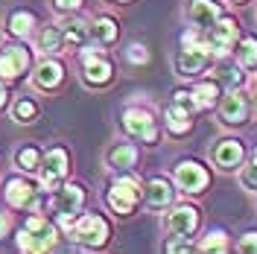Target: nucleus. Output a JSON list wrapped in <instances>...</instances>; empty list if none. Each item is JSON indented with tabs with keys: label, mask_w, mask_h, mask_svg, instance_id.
<instances>
[{
	"label": "nucleus",
	"mask_w": 257,
	"mask_h": 254,
	"mask_svg": "<svg viewBox=\"0 0 257 254\" xmlns=\"http://www.w3.org/2000/svg\"><path fill=\"white\" fill-rule=\"evenodd\" d=\"M18 239V248L21 251H30V254H38V251H50L56 248L59 242V225H53L47 216L41 213H30L24 228L15 234Z\"/></svg>",
	"instance_id": "f257e3e1"
},
{
	"label": "nucleus",
	"mask_w": 257,
	"mask_h": 254,
	"mask_svg": "<svg viewBox=\"0 0 257 254\" xmlns=\"http://www.w3.org/2000/svg\"><path fill=\"white\" fill-rule=\"evenodd\" d=\"M141 202H144V184L132 175V170H123V173L114 175V181L108 184V193H105V205L117 216H132Z\"/></svg>",
	"instance_id": "f03ea898"
},
{
	"label": "nucleus",
	"mask_w": 257,
	"mask_h": 254,
	"mask_svg": "<svg viewBox=\"0 0 257 254\" xmlns=\"http://www.w3.org/2000/svg\"><path fill=\"white\" fill-rule=\"evenodd\" d=\"M50 207L59 219V228L67 231L85 207V187L76 181H62L56 190H50Z\"/></svg>",
	"instance_id": "7ed1b4c3"
},
{
	"label": "nucleus",
	"mask_w": 257,
	"mask_h": 254,
	"mask_svg": "<svg viewBox=\"0 0 257 254\" xmlns=\"http://www.w3.org/2000/svg\"><path fill=\"white\" fill-rule=\"evenodd\" d=\"M67 234L70 239L76 242V245H85V248H102V245H108V239H111V225L108 219L102 216V213H79L73 225L67 228Z\"/></svg>",
	"instance_id": "20e7f679"
},
{
	"label": "nucleus",
	"mask_w": 257,
	"mask_h": 254,
	"mask_svg": "<svg viewBox=\"0 0 257 254\" xmlns=\"http://www.w3.org/2000/svg\"><path fill=\"white\" fill-rule=\"evenodd\" d=\"M120 126H123V132H126L132 141H138V143L155 146L158 138H161L158 120H155L152 111L144 108V105H128V108H123V114H120Z\"/></svg>",
	"instance_id": "39448f33"
},
{
	"label": "nucleus",
	"mask_w": 257,
	"mask_h": 254,
	"mask_svg": "<svg viewBox=\"0 0 257 254\" xmlns=\"http://www.w3.org/2000/svg\"><path fill=\"white\" fill-rule=\"evenodd\" d=\"M70 173V155L64 146H53L41 155V164H38V187L41 190H56L64 178Z\"/></svg>",
	"instance_id": "423d86ee"
},
{
	"label": "nucleus",
	"mask_w": 257,
	"mask_h": 254,
	"mask_svg": "<svg viewBox=\"0 0 257 254\" xmlns=\"http://www.w3.org/2000/svg\"><path fill=\"white\" fill-rule=\"evenodd\" d=\"M3 199H6L9 207L27 210V213H38V207H41V190H38V184H32L30 178H21V175H12L3 184Z\"/></svg>",
	"instance_id": "0eeeda50"
},
{
	"label": "nucleus",
	"mask_w": 257,
	"mask_h": 254,
	"mask_svg": "<svg viewBox=\"0 0 257 254\" xmlns=\"http://www.w3.org/2000/svg\"><path fill=\"white\" fill-rule=\"evenodd\" d=\"M79 64H82V82L91 88H102L114 79V64L111 59L96 47H88L79 53Z\"/></svg>",
	"instance_id": "6e6552de"
},
{
	"label": "nucleus",
	"mask_w": 257,
	"mask_h": 254,
	"mask_svg": "<svg viewBox=\"0 0 257 254\" xmlns=\"http://www.w3.org/2000/svg\"><path fill=\"white\" fill-rule=\"evenodd\" d=\"M173 178H176L178 190L187 193V196H199L210 187V173L202 161L187 158V161H178L176 170H173Z\"/></svg>",
	"instance_id": "1a4fd4ad"
},
{
	"label": "nucleus",
	"mask_w": 257,
	"mask_h": 254,
	"mask_svg": "<svg viewBox=\"0 0 257 254\" xmlns=\"http://www.w3.org/2000/svg\"><path fill=\"white\" fill-rule=\"evenodd\" d=\"M205 38H208V47L213 53V59H225L228 53H234V44L240 41V24H237V18L225 15L205 32Z\"/></svg>",
	"instance_id": "9d476101"
},
{
	"label": "nucleus",
	"mask_w": 257,
	"mask_h": 254,
	"mask_svg": "<svg viewBox=\"0 0 257 254\" xmlns=\"http://www.w3.org/2000/svg\"><path fill=\"white\" fill-rule=\"evenodd\" d=\"M32 64V53L24 44H9L0 50V82H18Z\"/></svg>",
	"instance_id": "9b49d317"
},
{
	"label": "nucleus",
	"mask_w": 257,
	"mask_h": 254,
	"mask_svg": "<svg viewBox=\"0 0 257 254\" xmlns=\"http://www.w3.org/2000/svg\"><path fill=\"white\" fill-rule=\"evenodd\" d=\"M213 62V53H210L208 41L205 44H193V47H181V53L176 56V70L178 76H199V73H205Z\"/></svg>",
	"instance_id": "f8f14e48"
},
{
	"label": "nucleus",
	"mask_w": 257,
	"mask_h": 254,
	"mask_svg": "<svg viewBox=\"0 0 257 254\" xmlns=\"http://www.w3.org/2000/svg\"><path fill=\"white\" fill-rule=\"evenodd\" d=\"M219 120L225 126H242L248 120V96L237 91H225L219 96Z\"/></svg>",
	"instance_id": "ddd939ff"
},
{
	"label": "nucleus",
	"mask_w": 257,
	"mask_h": 254,
	"mask_svg": "<svg viewBox=\"0 0 257 254\" xmlns=\"http://www.w3.org/2000/svg\"><path fill=\"white\" fill-rule=\"evenodd\" d=\"M167 231L173 237H187L190 239L199 231V210L193 205H176L167 213Z\"/></svg>",
	"instance_id": "4468645a"
},
{
	"label": "nucleus",
	"mask_w": 257,
	"mask_h": 254,
	"mask_svg": "<svg viewBox=\"0 0 257 254\" xmlns=\"http://www.w3.org/2000/svg\"><path fill=\"white\" fill-rule=\"evenodd\" d=\"M242 161H245V149L237 138H222V141L213 146V164L222 170V173H234L240 170Z\"/></svg>",
	"instance_id": "2eb2a0df"
},
{
	"label": "nucleus",
	"mask_w": 257,
	"mask_h": 254,
	"mask_svg": "<svg viewBox=\"0 0 257 254\" xmlns=\"http://www.w3.org/2000/svg\"><path fill=\"white\" fill-rule=\"evenodd\" d=\"M173 196H176V190H173V184L167 181V178H149L144 184V202L149 210H164V207L173 205Z\"/></svg>",
	"instance_id": "dca6fc26"
},
{
	"label": "nucleus",
	"mask_w": 257,
	"mask_h": 254,
	"mask_svg": "<svg viewBox=\"0 0 257 254\" xmlns=\"http://www.w3.org/2000/svg\"><path fill=\"white\" fill-rule=\"evenodd\" d=\"M187 15H190V24L196 27V30L208 32L210 27L222 18V6H219L216 0H190Z\"/></svg>",
	"instance_id": "f3484780"
},
{
	"label": "nucleus",
	"mask_w": 257,
	"mask_h": 254,
	"mask_svg": "<svg viewBox=\"0 0 257 254\" xmlns=\"http://www.w3.org/2000/svg\"><path fill=\"white\" fill-rule=\"evenodd\" d=\"M62 82H64V64L62 62H56V59L38 62L35 73H32V85H35L38 91H56Z\"/></svg>",
	"instance_id": "a211bd4d"
},
{
	"label": "nucleus",
	"mask_w": 257,
	"mask_h": 254,
	"mask_svg": "<svg viewBox=\"0 0 257 254\" xmlns=\"http://www.w3.org/2000/svg\"><path fill=\"white\" fill-rule=\"evenodd\" d=\"M141 161V149L135 143H114L105 155V164L111 167L114 173H123V170H135Z\"/></svg>",
	"instance_id": "6ab92c4d"
},
{
	"label": "nucleus",
	"mask_w": 257,
	"mask_h": 254,
	"mask_svg": "<svg viewBox=\"0 0 257 254\" xmlns=\"http://www.w3.org/2000/svg\"><path fill=\"white\" fill-rule=\"evenodd\" d=\"M164 126H167V132H170L173 138H184V135L193 132V114L173 102V105L164 108Z\"/></svg>",
	"instance_id": "aec40b11"
},
{
	"label": "nucleus",
	"mask_w": 257,
	"mask_h": 254,
	"mask_svg": "<svg viewBox=\"0 0 257 254\" xmlns=\"http://www.w3.org/2000/svg\"><path fill=\"white\" fill-rule=\"evenodd\" d=\"M193 99H196V108L199 111H210L219 105V96H222V85L216 79H202L199 85H193Z\"/></svg>",
	"instance_id": "412c9836"
},
{
	"label": "nucleus",
	"mask_w": 257,
	"mask_h": 254,
	"mask_svg": "<svg viewBox=\"0 0 257 254\" xmlns=\"http://www.w3.org/2000/svg\"><path fill=\"white\" fill-rule=\"evenodd\" d=\"M88 32H91V38H94L99 47H108L117 41V35H120V27H117V21L111 15H96L91 24H88Z\"/></svg>",
	"instance_id": "4be33fe9"
},
{
	"label": "nucleus",
	"mask_w": 257,
	"mask_h": 254,
	"mask_svg": "<svg viewBox=\"0 0 257 254\" xmlns=\"http://www.w3.org/2000/svg\"><path fill=\"white\" fill-rule=\"evenodd\" d=\"M35 47L41 50V53H47V56H56V53L67 50L62 27H59V24H47V27H41L38 38H35Z\"/></svg>",
	"instance_id": "5701e85b"
},
{
	"label": "nucleus",
	"mask_w": 257,
	"mask_h": 254,
	"mask_svg": "<svg viewBox=\"0 0 257 254\" xmlns=\"http://www.w3.org/2000/svg\"><path fill=\"white\" fill-rule=\"evenodd\" d=\"M234 56L245 73L257 70V35H240V41L234 44Z\"/></svg>",
	"instance_id": "b1692460"
},
{
	"label": "nucleus",
	"mask_w": 257,
	"mask_h": 254,
	"mask_svg": "<svg viewBox=\"0 0 257 254\" xmlns=\"http://www.w3.org/2000/svg\"><path fill=\"white\" fill-rule=\"evenodd\" d=\"M35 15H32L30 9H15L12 15L6 18V30L9 35H15V38H30L32 32H35Z\"/></svg>",
	"instance_id": "393cba45"
},
{
	"label": "nucleus",
	"mask_w": 257,
	"mask_h": 254,
	"mask_svg": "<svg viewBox=\"0 0 257 254\" xmlns=\"http://www.w3.org/2000/svg\"><path fill=\"white\" fill-rule=\"evenodd\" d=\"M62 32H64V44H67V47H85V41L91 38L88 24L79 21V18H67V21H62Z\"/></svg>",
	"instance_id": "a878e982"
},
{
	"label": "nucleus",
	"mask_w": 257,
	"mask_h": 254,
	"mask_svg": "<svg viewBox=\"0 0 257 254\" xmlns=\"http://www.w3.org/2000/svg\"><path fill=\"white\" fill-rule=\"evenodd\" d=\"M15 164L18 170H24V173H38V164H41V149L38 146H21L15 152Z\"/></svg>",
	"instance_id": "bb28decb"
},
{
	"label": "nucleus",
	"mask_w": 257,
	"mask_h": 254,
	"mask_svg": "<svg viewBox=\"0 0 257 254\" xmlns=\"http://www.w3.org/2000/svg\"><path fill=\"white\" fill-rule=\"evenodd\" d=\"M245 70H242L237 62L231 64H222V73H219V85H225V91H237V88H242L245 85Z\"/></svg>",
	"instance_id": "cd10ccee"
},
{
	"label": "nucleus",
	"mask_w": 257,
	"mask_h": 254,
	"mask_svg": "<svg viewBox=\"0 0 257 254\" xmlns=\"http://www.w3.org/2000/svg\"><path fill=\"white\" fill-rule=\"evenodd\" d=\"M12 120L15 123H35L38 120V102L35 99H30V96H21L15 102V108H12Z\"/></svg>",
	"instance_id": "c85d7f7f"
},
{
	"label": "nucleus",
	"mask_w": 257,
	"mask_h": 254,
	"mask_svg": "<svg viewBox=\"0 0 257 254\" xmlns=\"http://www.w3.org/2000/svg\"><path fill=\"white\" fill-rule=\"evenodd\" d=\"M199 251H210V254H225L231 248V242H228V234L225 231H210L202 237V242L196 245Z\"/></svg>",
	"instance_id": "c756f323"
},
{
	"label": "nucleus",
	"mask_w": 257,
	"mask_h": 254,
	"mask_svg": "<svg viewBox=\"0 0 257 254\" xmlns=\"http://www.w3.org/2000/svg\"><path fill=\"white\" fill-rule=\"evenodd\" d=\"M126 59L132 64H149V59H152V56H149L146 44H141V41H132V44L126 47Z\"/></svg>",
	"instance_id": "7c9ffc66"
},
{
	"label": "nucleus",
	"mask_w": 257,
	"mask_h": 254,
	"mask_svg": "<svg viewBox=\"0 0 257 254\" xmlns=\"http://www.w3.org/2000/svg\"><path fill=\"white\" fill-rule=\"evenodd\" d=\"M240 184L248 193H257V164L251 161L248 167H240Z\"/></svg>",
	"instance_id": "2f4dec72"
},
{
	"label": "nucleus",
	"mask_w": 257,
	"mask_h": 254,
	"mask_svg": "<svg viewBox=\"0 0 257 254\" xmlns=\"http://www.w3.org/2000/svg\"><path fill=\"white\" fill-rule=\"evenodd\" d=\"M173 102L176 105H181V108H187V111H199L196 108V99H193V91H187V88H178V91H173Z\"/></svg>",
	"instance_id": "473e14b6"
},
{
	"label": "nucleus",
	"mask_w": 257,
	"mask_h": 254,
	"mask_svg": "<svg viewBox=\"0 0 257 254\" xmlns=\"http://www.w3.org/2000/svg\"><path fill=\"white\" fill-rule=\"evenodd\" d=\"M237 251L242 254H257V231H245L237 242Z\"/></svg>",
	"instance_id": "72a5a7b5"
},
{
	"label": "nucleus",
	"mask_w": 257,
	"mask_h": 254,
	"mask_svg": "<svg viewBox=\"0 0 257 254\" xmlns=\"http://www.w3.org/2000/svg\"><path fill=\"white\" fill-rule=\"evenodd\" d=\"M82 3H85V0H53V6H56L62 15H73L76 9H82Z\"/></svg>",
	"instance_id": "f704fd0d"
},
{
	"label": "nucleus",
	"mask_w": 257,
	"mask_h": 254,
	"mask_svg": "<svg viewBox=\"0 0 257 254\" xmlns=\"http://www.w3.org/2000/svg\"><path fill=\"white\" fill-rule=\"evenodd\" d=\"M196 245L193 242H187V237H178V239H170L167 242V251H193Z\"/></svg>",
	"instance_id": "c9c22d12"
},
{
	"label": "nucleus",
	"mask_w": 257,
	"mask_h": 254,
	"mask_svg": "<svg viewBox=\"0 0 257 254\" xmlns=\"http://www.w3.org/2000/svg\"><path fill=\"white\" fill-rule=\"evenodd\" d=\"M9 228H12V219H9V213H3V210H0V239L9 234Z\"/></svg>",
	"instance_id": "e433bc0d"
},
{
	"label": "nucleus",
	"mask_w": 257,
	"mask_h": 254,
	"mask_svg": "<svg viewBox=\"0 0 257 254\" xmlns=\"http://www.w3.org/2000/svg\"><path fill=\"white\" fill-rule=\"evenodd\" d=\"M6 102H9V94H6V88H3V82H0V111L6 108Z\"/></svg>",
	"instance_id": "4c0bfd02"
},
{
	"label": "nucleus",
	"mask_w": 257,
	"mask_h": 254,
	"mask_svg": "<svg viewBox=\"0 0 257 254\" xmlns=\"http://www.w3.org/2000/svg\"><path fill=\"white\" fill-rule=\"evenodd\" d=\"M251 105H254V111H257V82L251 85Z\"/></svg>",
	"instance_id": "58836bf2"
},
{
	"label": "nucleus",
	"mask_w": 257,
	"mask_h": 254,
	"mask_svg": "<svg viewBox=\"0 0 257 254\" xmlns=\"http://www.w3.org/2000/svg\"><path fill=\"white\" fill-rule=\"evenodd\" d=\"M251 161H254V164H257V146H254V152H251Z\"/></svg>",
	"instance_id": "ea45409f"
},
{
	"label": "nucleus",
	"mask_w": 257,
	"mask_h": 254,
	"mask_svg": "<svg viewBox=\"0 0 257 254\" xmlns=\"http://www.w3.org/2000/svg\"><path fill=\"white\" fill-rule=\"evenodd\" d=\"M111 3H128V0H111Z\"/></svg>",
	"instance_id": "a19ab883"
},
{
	"label": "nucleus",
	"mask_w": 257,
	"mask_h": 254,
	"mask_svg": "<svg viewBox=\"0 0 257 254\" xmlns=\"http://www.w3.org/2000/svg\"><path fill=\"white\" fill-rule=\"evenodd\" d=\"M231 3H245V0H231Z\"/></svg>",
	"instance_id": "79ce46f5"
}]
</instances>
